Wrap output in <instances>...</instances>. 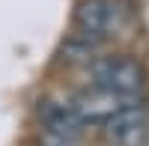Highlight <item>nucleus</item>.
<instances>
[{"label":"nucleus","instance_id":"1","mask_svg":"<svg viewBox=\"0 0 149 146\" xmlns=\"http://www.w3.org/2000/svg\"><path fill=\"white\" fill-rule=\"evenodd\" d=\"M86 75H90V87L122 95V99H140L143 90H146V81H149L140 60L122 57V54L95 57L86 66Z\"/></svg>","mask_w":149,"mask_h":146},{"label":"nucleus","instance_id":"2","mask_svg":"<svg viewBox=\"0 0 149 146\" xmlns=\"http://www.w3.org/2000/svg\"><path fill=\"white\" fill-rule=\"evenodd\" d=\"M119 21H122V9L116 0H81L74 6V33L93 39L95 45L113 39Z\"/></svg>","mask_w":149,"mask_h":146},{"label":"nucleus","instance_id":"3","mask_svg":"<svg viewBox=\"0 0 149 146\" xmlns=\"http://www.w3.org/2000/svg\"><path fill=\"white\" fill-rule=\"evenodd\" d=\"M102 134L110 146H149V107L143 102L122 107L102 125Z\"/></svg>","mask_w":149,"mask_h":146},{"label":"nucleus","instance_id":"4","mask_svg":"<svg viewBox=\"0 0 149 146\" xmlns=\"http://www.w3.org/2000/svg\"><path fill=\"white\" fill-rule=\"evenodd\" d=\"M134 102H140V99H122V95H113V92H104L98 87H90V90H84V92H78L72 99V107L78 111L81 122L86 128H90V125L102 128L113 113H119L122 107H128Z\"/></svg>","mask_w":149,"mask_h":146},{"label":"nucleus","instance_id":"5","mask_svg":"<svg viewBox=\"0 0 149 146\" xmlns=\"http://www.w3.org/2000/svg\"><path fill=\"white\" fill-rule=\"evenodd\" d=\"M39 122L51 137H57L60 143H72L81 137V131L86 128L81 122L78 111L72 107V102H57V99H45L39 104Z\"/></svg>","mask_w":149,"mask_h":146}]
</instances>
